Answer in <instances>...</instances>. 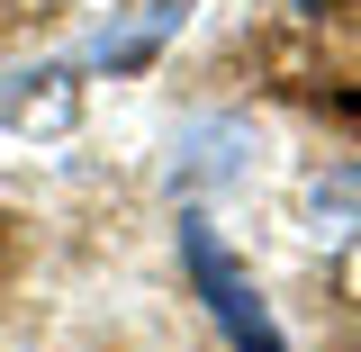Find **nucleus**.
Here are the masks:
<instances>
[{"instance_id":"nucleus-1","label":"nucleus","mask_w":361,"mask_h":352,"mask_svg":"<svg viewBox=\"0 0 361 352\" xmlns=\"http://www.w3.org/2000/svg\"><path fill=\"white\" fill-rule=\"evenodd\" d=\"M180 271L199 280V298H208V316H217V334H226L235 352H289L280 316H271L262 289H253V271L217 244V226H208V217H180Z\"/></svg>"},{"instance_id":"nucleus-2","label":"nucleus","mask_w":361,"mask_h":352,"mask_svg":"<svg viewBox=\"0 0 361 352\" xmlns=\"http://www.w3.org/2000/svg\"><path fill=\"white\" fill-rule=\"evenodd\" d=\"M0 118L9 127H73L82 118V90H73V63H45V73H9L0 82Z\"/></svg>"},{"instance_id":"nucleus-3","label":"nucleus","mask_w":361,"mask_h":352,"mask_svg":"<svg viewBox=\"0 0 361 352\" xmlns=\"http://www.w3.org/2000/svg\"><path fill=\"white\" fill-rule=\"evenodd\" d=\"M172 154H180V163H172V190H208V181H235V172H244L253 135H244V127H190Z\"/></svg>"},{"instance_id":"nucleus-4","label":"nucleus","mask_w":361,"mask_h":352,"mask_svg":"<svg viewBox=\"0 0 361 352\" xmlns=\"http://www.w3.org/2000/svg\"><path fill=\"white\" fill-rule=\"evenodd\" d=\"M307 217L325 226V235H361V163H343V172H325L307 190Z\"/></svg>"}]
</instances>
